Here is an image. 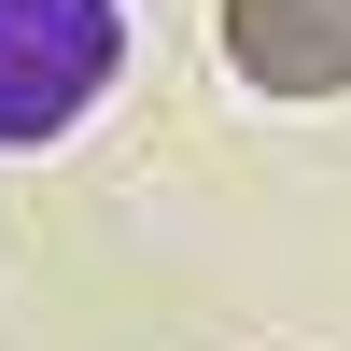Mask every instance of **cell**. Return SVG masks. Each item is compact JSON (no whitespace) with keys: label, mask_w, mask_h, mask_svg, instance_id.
<instances>
[{"label":"cell","mask_w":351,"mask_h":351,"mask_svg":"<svg viewBox=\"0 0 351 351\" xmlns=\"http://www.w3.org/2000/svg\"><path fill=\"white\" fill-rule=\"evenodd\" d=\"M225 56L267 99H337L351 84V0H225Z\"/></svg>","instance_id":"cell-1"}]
</instances>
